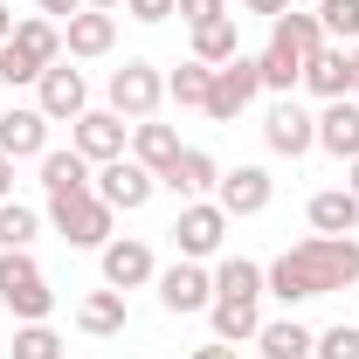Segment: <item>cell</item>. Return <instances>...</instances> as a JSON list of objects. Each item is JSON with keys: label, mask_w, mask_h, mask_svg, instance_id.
Wrapping results in <instances>:
<instances>
[{"label": "cell", "mask_w": 359, "mask_h": 359, "mask_svg": "<svg viewBox=\"0 0 359 359\" xmlns=\"http://www.w3.org/2000/svg\"><path fill=\"white\" fill-rule=\"evenodd\" d=\"M48 21H69V14H83V0H35Z\"/></svg>", "instance_id": "8d00e7d4"}, {"label": "cell", "mask_w": 359, "mask_h": 359, "mask_svg": "<svg viewBox=\"0 0 359 359\" xmlns=\"http://www.w3.org/2000/svg\"><path fill=\"white\" fill-rule=\"evenodd\" d=\"M208 318H215V339H222V346H256V332H263V311L242 304V297H215Z\"/></svg>", "instance_id": "603a6c76"}, {"label": "cell", "mask_w": 359, "mask_h": 359, "mask_svg": "<svg viewBox=\"0 0 359 359\" xmlns=\"http://www.w3.org/2000/svg\"><path fill=\"white\" fill-rule=\"evenodd\" d=\"M173 14L187 21V28H208V21H222L228 0H173Z\"/></svg>", "instance_id": "e575fe53"}, {"label": "cell", "mask_w": 359, "mask_h": 359, "mask_svg": "<svg viewBox=\"0 0 359 359\" xmlns=\"http://www.w3.org/2000/svg\"><path fill=\"white\" fill-rule=\"evenodd\" d=\"M194 359H242V346H222V339H215V346H201Z\"/></svg>", "instance_id": "f35d334b"}, {"label": "cell", "mask_w": 359, "mask_h": 359, "mask_svg": "<svg viewBox=\"0 0 359 359\" xmlns=\"http://www.w3.org/2000/svg\"><path fill=\"white\" fill-rule=\"evenodd\" d=\"M69 145L83 152L90 166H111V159H125V118L104 104V111H83L76 125H69Z\"/></svg>", "instance_id": "8fae6325"}, {"label": "cell", "mask_w": 359, "mask_h": 359, "mask_svg": "<svg viewBox=\"0 0 359 359\" xmlns=\"http://www.w3.org/2000/svg\"><path fill=\"white\" fill-rule=\"evenodd\" d=\"M353 97H359V42H353Z\"/></svg>", "instance_id": "ee69618b"}, {"label": "cell", "mask_w": 359, "mask_h": 359, "mask_svg": "<svg viewBox=\"0 0 359 359\" xmlns=\"http://www.w3.org/2000/svg\"><path fill=\"white\" fill-rule=\"evenodd\" d=\"M242 7H249V14H269V21H276V14H290L297 0H242Z\"/></svg>", "instance_id": "74e56055"}, {"label": "cell", "mask_w": 359, "mask_h": 359, "mask_svg": "<svg viewBox=\"0 0 359 359\" xmlns=\"http://www.w3.org/2000/svg\"><path fill=\"white\" fill-rule=\"evenodd\" d=\"M269 42L290 48V55L311 69V55L325 48V28H318V14H297V7H290V14H276V21H269Z\"/></svg>", "instance_id": "ffe728a7"}, {"label": "cell", "mask_w": 359, "mask_h": 359, "mask_svg": "<svg viewBox=\"0 0 359 359\" xmlns=\"http://www.w3.org/2000/svg\"><path fill=\"white\" fill-rule=\"evenodd\" d=\"M222 235H228L222 201H187V208H180V222H173V242H180V256H187V263H208V256L222 249Z\"/></svg>", "instance_id": "ba28073f"}, {"label": "cell", "mask_w": 359, "mask_h": 359, "mask_svg": "<svg viewBox=\"0 0 359 359\" xmlns=\"http://www.w3.org/2000/svg\"><path fill=\"white\" fill-rule=\"evenodd\" d=\"M318 28L339 48H353L359 42V0H318Z\"/></svg>", "instance_id": "4dcf8cb0"}, {"label": "cell", "mask_w": 359, "mask_h": 359, "mask_svg": "<svg viewBox=\"0 0 359 359\" xmlns=\"http://www.w3.org/2000/svg\"><path fill=\"white\" fill-rule=\"evenodd\" d=\"M48 222H55V235H62L69 249H104L118 215H111L97 194H55V201H48Z\"/></svg>", "instance_id": "3957f363"}, {"label": "cell", "mask_w": 359, "mask_h": 359, "mask_svg": "<svg viewBox=\"0 0 359 359\" xmlns=\"http://www.w3.org/2000/svg\"><path fill=\"white\" fill-rule=\"evenodd\" d=\"M269 194H276V180H269L263 166H235V173H222V187H215V201H222L228 222H249V215H263Z\"/></svg>", "instance_id": "5bb4252c"}, {"label": "cell", "mask_w": 359, "mask_h": 359, "mask_svg": "<svg viewBox=\"0 0 359 359\" xmlns=\"http://www.w3.org/2000/svg\"><path fill=\"white\" fill-rule=\"evenodd\" d=\"M0 304L21 325H48V311H55V290L28 249H0Z\"/></svg>", "instance_id": "7a4b0ae2"}, {"label": "cell", "mask_w": 359, "mask_h": 359, "mask_svg": "<svg viewBox=\"0 0 359 359\" xmlns=\"http://www.w3.org/2000/svg\"><path fill=\"white\" fill-rule=\"evenodd\" d=\"M215 297H242V304H256V297H263V263H249V256H222V263H215Z\"/></svg>", "instance_id": "4316f807"}, {"label": "cell", "mask_w": 359, "mask_h": 359, "mask_svg": "<svg viewBox=\"0 0 359 359\" xmlns=\"http://www.w3.org/2000/svg\"><path fill=\"white\" fill-rule=\"evenodd\" d=\"M311 346H318V332H304L297 318H276V325L256 332V353L263 359H311Z\"/></svg>", "instance_id": "d4e9b609"}, {"label": "cell", "mask_w": 359, "mask_h": 359, "mask_svg": "<svg viewBox=\"0 0 359 359\" xmlns=\"http://www.w3.org/2000/svg\"><path fill=\"white\" fill-rule=\"evenodd\" d=\"M14 359H62V339L48 325H21L14 332Z\"/></svg>", "instance_id": "1f68e13d"}, {"label": "cell", "mask_w": 359, "mask_h": 359, "mask_svg": "<svg viewBox=\"0 0 359 359\" xmlns=\"http://www.w3.org/2000/svg\"><path fill=\"white\" fill-rule=\"evenodd\" d=\"M242 48H235V14H222V21H208V28H194V62H208V69H222V62H235Z\"/></svg>", "instance_id": "f1b7e54d"}, {"label": "cell", "mask_w": 359, "mask_h": 359, "mask_svg": "<svg viewBox=\"0 0 359 359\" xmlns=\"http://www.w3.org/2000/svg\"><path fill=\"white\" fill-rule=\"evenodd\" d=\"M7 42L21 48L35 69H48V62H62V21H48V14H35V21H14V35Z\"/></svg>", "instance_id": "7402d4cb"}, {"label": "cell", "mask_w": 359, "mask_h": 359, "mask_svg": "<svg viewBox=\"0 0 359 359\" xmlns=\"http://www.w3.org/2000/svg\"><path fill=\"white\" fill-rule=\"evenodd\" d=\"M304 90L325 97V104H332V97H353V48L325 42V48L311 55V69H304Z\"/></svg>", "instance_id": "e0dca14e"}, {"label": "cell", "mask_w": 359, "mask_h": 359, "mask_svg": "<svg viewBox=\"0 0 359 359\" xmlns=\"http://www.w3.org/2000/svg\"><path fill=\"white\" fill-rule=\"evenodd\" d=\"M97 256H104V283H111V290H138V283H152V276H159L152 249H145L138 235H111Z\"/></svg>", "instance_id": "4fadbf2b"}, {"label": "cell", "mask_w": 359, "mask_h": 359, "mask_svg": "<svg viewBox=\"0 0 359 359\" xmlns=\"http://www.w3.org/2000/svg\"><path fill=\"white\" fill-rule=\"evenodd\" d=\"M353 283H359V235H304L263 269V290L276 304H311V297L353 290Z\"/></svg>", "instance_id": "6da1fadb"}, {"label": "cell", "mask_w": 359, "mask_h": 359, "mask_svg": "<svg viewBox=\"0 0 359 359\" xmlns=\"http://www.w3.org/2000/svg\"><path fill=\"white\" fill-rule=\"evenodd\" d=\"M132 159L145 166V173L166 180V166L180 159V132H173V125H152V118H145V125H132Z\"/></svg>", "instance_id": "cb8c5ba5"}, {"label": "cell", "mask_w": 359, "mask_h": 359, "mask_svg": "<svg viewBox=\"0 0 359 359\" xmlns=\"http://www.w3.org/2000/svg\"><path fill=\"white\" fill-rule=\"evenodd\" d=\"M318 145L332 159H359V97H332L318 111Z\"/></svg>", "instance_id": "2e32d148"}, {"label": "cell", "mask_w": 359, "mask_h": 359, "mask_svg": "<svg viewBox=\"0 0 359 359\" xmlns=\"http://www.w3.org/2000/svg\"><path fill=\"white\" fill-rule=\"evenodd\" d=\"M263 145L276 152V159H304V152L318 145V118L297 104V97H283V104L263 118Z\"/></svg>", "instance_id": "30bf717a"}, {"label": "cell", "mask_w": 359, "mask_h": 359, "mask_svg": "<svg viewBox=\"0 0 359 359\" xmlns=\"http://www.w3.org/2000/svg\"><path fill=\"white\" fill-rule=\"evenodd\" d=\"M152 283H159V304H166L173 318H187V311H208V304H215V269L187 263V256H180L173 269H159Z\"/></svg>", "instance_id": "9c48e42d"}, {"label": "cell", "mask_w": 359, "mask_h": 359, "mask_svg": "<svg viewBox=\"0 0 359 359\" xmlns=\"http://www.w3.org/2000/svg\"><path fill=\"white\" fill-rule=\"evenodd\" d=\"M0 83H7V90H14V83H42V69H35L14 42H0Z\"/></svg>", "instance_id": "836d02e7"}, {"label": "cell", "mask_w": 359, "mask_h": 359, "mask_svg": "<svg viewBox=\"0 0 359 359\" xmlns=\"http://www.w3.org/2000/svg\"><path fill=\"white\" fill-rule=\"evenodd\" d=\"M0 152H7V159H42L48 152V118L35 104H14V111L0 118Z\"/></svg>", "instance_id": "9a60e30c"}, {"label": "cell", "mask_w": 359, "mask_h": 359, "mask_svg": "<svg viewBox=\"0 0 359 359\" xmlns=\"http://www.w3.org/2000/svg\"><path fill=\"white\" fill-rule=\"evenodd\" d=\"M90 194L111 208V215H138L152 194H159V173H145L138 159H111V166H97V180H90Z\"/></svg>", "instance_id": "8992f818"}, {"label": "cell", "mask_w": 359, "mask_h": 359, "mask_svg": "<svg viewBox=\"0 0 359 359\" xmlns=\"http://www.w3.org/2000/svg\"><path fill=\"white\" fill-rule=\"evenodd\" d=\"M111 111L118 118H132V125H145L159 104H166V76L152 69V62H125V69H111Z\"/></svg>", "instance_id": "5b68a950"}, {"label": "cell", "mask_w": 359, "mask_h": 359, "mask_svg": "<svg viewBox=\"0 0 359 359\" xmlns=\"http://www.w3.org/2000/svg\"><path fill=\"white\" fill-rule=\"evenodd\" d=\"M346 187H353V194H359V159H346Z\"/></svg>", "instance_id": "b9f144b4"}, {"label": "cell", "mask_w": 359, "mask_h": 359, "mask_svg": "<svg viewBox=\"0 0 359 359\" xmlns=\"http://www.w3.org/2000/svg\"><path fill=\"white\" fill-rule=\"evenodd\" d=\"M256 97H263V69H256V55H235V62H222V69H215L208 118H215V125H235V118H242Z\"/></svg>", "instance_id": "277c9868"}, {"label": "cell", "mask_w": 359, "mask_h": 359, "mask_svg": "<svg viewBox=\"0 0 359 359\" xmlns=\"http://www.w3.org/2000/svg\"><path fill=\"white\" fill-rule=\"evenodd\" d=\"M125 290H111V283H104V290H90L83 304H76V325H83L90 339H118V332H125Z\"/></svg>", "instance_id": "44dd1931"}, {"label": "cell", "mask_w": 359, "mask_h": 359, "mask_svg": "<svg viewBox=\"0 0 359 359\" xmlns=\"http://www.w3.org/2000/svg\"><path fill=\"white\" fill-rule=\"evenodd\" d=\"M208 90H215V69H208V62H194V55L166 76V97H173L180 111H208Z\"/></svg>", "instance_id": "83f0119b"}, {"label": "cell", "mask_w": 359, "mask_h": 359, "mask_svg": "<svg viewBox=\"0 0 359 359\" xmlns=\"http://www.w3.org/2000/svg\"><path fill=\"white\" fill-rule=\"evenodd\" d=\"M83 7H104V14H118V7H125V0H83Z\"/></svg>", "instance_id": "7bdbcfd3"}, {"label": "cell", "mask_w": 359, "mask_h": 359, "mask_svg": "<svg viewBox=\"0 0 359 359\" xmlns=\"http://www.w3.org/2000/svg\"><path fill=\"white\" fill-rule=\"evenodd\" d=\"M159 187H173L180 201H201V194H215L222 187V166L208 159V152H194V145H180V159L166 166V180Z\"/></svg>", "instance_id": "ac0fdd59"}, {"label": "cell", "mask_w": 359, "mask_h": 359, "mask_svg": "<svg viewBox=\"0 0 359 359\" xmlns=\"http://www.w3.org/2000/svg\"><path fill=\"white\" fill-rule=\"evenodd\" d=\"M0 201H14V159L0 152Z\"/></svg>", "instance_id": "ab89813d"}, {"label": "cell", "mask_w": 359, "mask_h": 359, "mask_svg": "<svg viewBox=\"0 0 359 359\" xmlns=\"http://www.w3.org/2000/svg\"><path fill=\"white\" fill-rule=\"evenodd\" d=\"M118 48V14H104V7H83V14H69L62 21V55H76V62H97V55H111Z\"/></svg>", "instance_id": "7c38bea8"}, {"label": "cell", "mask_w": 359, "mask_h": 359, "mask_svg": "<svg viewBox=\"0 0 359 359\" xmlns=\"http://www.w3.org/2000/svg\"><path fill=\"white\" fill-rule=\"evenodd\" d=\"M311 359H359V325H332V332H318Z\"/></svg>", "instance_id": "d6a6232c"}, {"label": "cell", "mask_w": 359, "mask_h": 359, "mask_svg": "<svg viewBox=\"0 0 359 359\" xmlns=\"http://www.w3.org/2000/svg\"><path fill=\"white\" fill-rule=\"evenodd\" d=\"M35 111H42L48 125H76V118L90 111V83H83V69H69V62H48L42 83H35Z\"/></svg>", "instance_id": "52a82bcc"}, {"label": "cell", "mask_w": 359, "mask_h": 359, "mask_svg": "<svg viewBox=\"0 0 359 359\" xmlns=\"http://www.w3.org/2000/svg\"><path fill=\"white\" fill-rule=\"evenodd\" d=\"M42 235V215L28 201H0V249H28Z\"/></svg>", "instance_id": "f546056e"}, {"label": "cell", "mask_w": 359, "mask_h": 359, "mask_svg": "<svg viewBox=\"0 0 359 359\" xmlns=\"http://www.w3.org/2000/svg\"><path fill=\"white\" fill-rule=\"evenodd\" d=\"M125 14L152 28V21H173V0H125Z\"/></svg>", "instance_id": "d590c367"}, {"label": "cell", "mask_w": 359, "mask_h": 359, "mask_svg": "<svg viewBox=\"0 0 359 359\" xmlns=\"http://www.w3.org/2000/svg\"><path fill=\"white\" fill-rule=\"evenodd\" d=\"M7 35H14V7L0 0V42H7Z\"/></svg>", "instance_id": "60d3db41"}, {"label": "cell", "mask_w": 359, "mask_h": 359, "mask_svg": "<svg viewBox=\"0 0 359 359\" xmlns=\"http://www.w3.org/2000/svg\"><path fill=\"white\" fill-rule=\"evenodd\" d=\"M311 228L318 235H359V194L353 187H325V194H311Z\"/></svg>", "instance_id": "d6986e66"}, {"label": "cell", "mask_w": 359, "mask_h": 359, "mask_svg": "<svg viewBox=\"0 0 359 359\" xmlns=\"http://www.w3.org/2000/svg\"><path fill=\"white\" fill-rule=\"evenodd\" d=\"M42 187H48V201L55 194H90V159L69 145V152H42Z\"/></svg>", "instance_id": "484cf974"}]
</instances>
